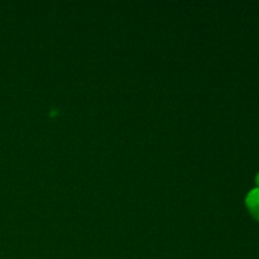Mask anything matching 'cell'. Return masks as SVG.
Returning a JSON list of instances; mask_svg holds the SVG:
<instances>
[{"label":"cell","mask_w":259,"mask_h":259,"mask_svg":"<svg viewBox=\"0 0 259 259\" xmlns=\"http://www.w3.org/2000/svg\"><path fill=\"white\" fill-rule=\"evenodd\" d=\"M255 182H257V185H258V187H259V174L257 175V176H255Z\"/></svg>","instance_id":"obj_2"},{"label":"cell","mask_w":259,"mask_h":259,"mask_svg":"<svg viewBox=\"0 0 259 259\" xmlns=\"http://www.w3.org/2000/svg\"><path fill=\"white\" fill-rule=\"evenodd\" d=\"M245 204H247V207L250 214H252V217L259 222V187L253 189L248 194L247 199H245Z\"/></svg>","instance_id":"obj_1"}]
</instances>
